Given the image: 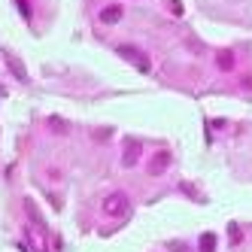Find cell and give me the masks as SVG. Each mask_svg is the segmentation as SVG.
<instances>
[{
    "instance_id": "1",
    "label": "cell",
    "mask_w": 252,
    "mask_h": 252,
    "mask_svg": "<svg viewBox=\"0 0 252 252\" xmlns=\"http://www.w3.org/2000/svg\"><path fill=\"white\" fill-rule=\"evenodd\" d=\"M131 210V197L125 194V191H113V194H106V201H103V213L106 216H113V219H122L125 213Z\"/></svg>"
},
{
    "instance_id": "2",
    "label": "cell",
    "mask_w": 252,
    "mask_h": 252,
    "mask_svg": "<svg viewBox=\"0 0 252 252\" xmlns=\"http://www.w3.org/2000/svg\"><path fill=\"white\" fill-rule=\"evenodd\" d=\"M116 52H119V55L128 61V64H134L137 70H143V73H146V70L152 67V64H149V58H146V52H140L137 46H119Z\"/></svg>"
},
{
    "instance_id": "3",
    "label": "cell",
    "mask_w": 252,
    "mask_h": 252,
    "mask_svg": "<svg viewBox=\"0 0 252 252\" xmlns=\"http://www.w3.org/2000/svg\"><path fill=\"white\" fill-rule=\"evenodd\" d=\"M137 158H140V143H137V140H128V143H125L122 164H125V167H134V164H137Z\"/></svg>"
},
{
    "instance_id": "4",
    "label": "cell",
    "mask_w": 252,
    "mask_h": 252,
    "mask_svg": "<svg viewBox=\"0 0 252 252\" xmlns=\"http://www.w3.org/2000/svg\"><path fill=\"white\" fill-rule=\"evenodd\" d=\"M6 67H9V73L19 79V82H28V70H25V64L15 58V55H6Z\"/></svg>"
},
{
    "instance_id": "5",
    "label": "cell",
    "mask_w": 252,
    "mask_h": 252,
    "mask_svg": "<svg viewBox=\"0 0 252 252\" xmlns=\"http://www.w3.org/2000/svg\"><path fill=\"white\" fill-rule=\"evenodd\" d=\"M170 167V152H158L152 161H149V173H164Z\"/></svg>"
},
{
    "instance_id": "6",
    "label": "cell",
    "mask_w": 252,
    "mask_h": 252,
    "mask_svg": "<svg viewBox=\"0 0 252 252\" xmlns=\"http://www.w3.org/2000/svg\"><path fill=\"white\" fill-rule=\"evenodd\" d=\"M119 19H122V6H119V3H110V6L100 9V22H103V25H116Z\"/></svg>"
},
{
    "instance_id": "7",
    "label": "cell",
    "mask_w": 252,
    "mask_h": 252,
    "mask_svg": "<svg viewBox=\"0 0 252 252\" xmlns=\"http://www.w3.org/2000/svg\"><path fill=\"white\" fill-rule=\"evenodd\" d=\"M197 246H201V252H216V234H201V243H197Z\"/></svg>"
},
{
    "instance_id": "8",
    "label": "cell",
    "mask_w": 252,
    "mask_h": 252,
    "mask_svg": "<svg viewBox=\"0 0 252 252\" xmlns=\"http://www.w3.org/2000/svg\"><path fill=\"white\" fill-rule=\"evenodd\" d=\"M219 70H234V55L231 52H222L219 55Z\"/></svg>"
},
{
    "instance_id": "9",
    "label": "cell",
    "mask_w": 252,
    "mask_h": 252,
    "mask_svg": "<svg viewBox=\"0 0 252 252\" xmlns=\"http://www.w3.org/2000/svg\"><path fill=\"white\" fill-rule=\"evenodd\" d=\"M49 128H55L58 134H67V122L58 119V116H52V119H49Z\"/></svg>"
},
{
    "instance_id": "10",
    "label": "cell",
    "mask_w": 252,
    "mask_h": 252,
    "mask_svg": "<svg viewBox=\"0 0 252 252\" xmlns=\"http://www.w3.org/2000/svg\"><path fill=\"white\" fill-rule=\"evenodd\" d=\"M189 49H191V52H204V46H201V43H197L194 37H189Z\"/></svg>"
},
{
    "instance_id": "11",
    "label": "cell",
    "mask_w": 252,
    "mask_h": 252,
    "mask_svg": "<svg viewBox=\"0 0 252 252\" xmlns=\"http://www.w3.org/2000/svg\"><path fill=\"white\" fill-rule=\"evenodd\" d=\"M19 6H22V15H25V19H31V6H28V0H19Z\"/></svg>"
}]
</instances>
